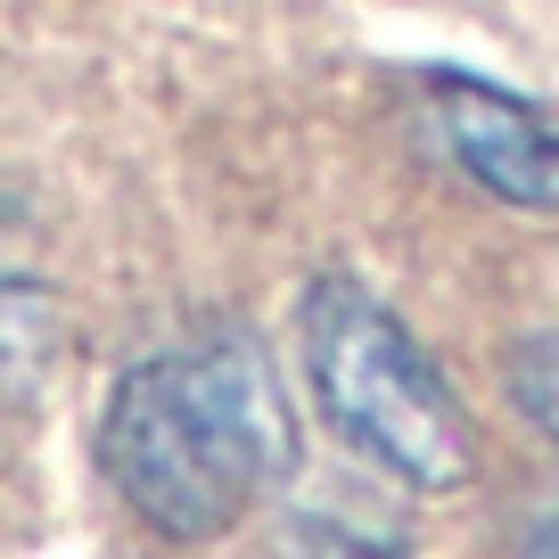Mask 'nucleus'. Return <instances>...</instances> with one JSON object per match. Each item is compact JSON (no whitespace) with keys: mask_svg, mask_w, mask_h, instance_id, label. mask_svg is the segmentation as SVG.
Instances as JSON below:
<instances>
[{"mask_svg":"<svg viewBox=\"0 0 559 559\" xmlns=\"http://www.w3.org/2000/svg\"><path fill=\"white\" fill-rule=\"evenodd\" d=\"M419 99H428L444 157L486 198H502L510 214H559V123L535 99L486 83V74H461V67H428Z\"/></svg>","mask_w":559,"mask_h":559,"instance_id":"obj_3","label":"nucleus"},{"mask_svg":"<svg viewBox=\"0 0 559 559\" xmlns=\"http://www.w3.org/2000/svg\"><path fill=\"white\" fill-rule=\"evenodd\" d=\"M510 403H519L526 428L559 453V330L519 337V354H510Z\"/></svg>","mask_w":559,"mask_h":559,"instance_id":"obj_5","label":"nucleus"},{"mask_svg":"<svg viewBox=\"0 0 559 559\" xmlns=\"http://www.w3.org/2000/svg\"><path fill=\"white\" fill-rule=\"evenodd\" d=\"M297 354L337 444L412 493H461L477 477V437L437 354L419 346L362 280L321 272L297 297Z\"/></svg>","mask_w":559,"mask_h":559,"instance_id":"obj_2","label":"nucleus"},{"mask_svg":"<svg viewBox=\"0 0 559 559\" xmlns=\"http://www.w3.org/2000/svg\"><path fill=\"white\" fill-rule=\"evenodd\" d=\"M67 354V297L50 280L0 272V395H34Z\"/></svg>","mask_w":559,"mask_h":559,"instance_id":"obj_4","label":"nucleus"},{"mask_svg":"<svg viewBox=\"0 0 559 559\" xmlns=\"http://www.w3.org/2000/svg\"><path fill=\"white\" fill-rule=\"evenodd\" d=\"M535 559H559V519H551V526H535Z\"/></svg>","mask_w":559,"mask_h":559,"instance_id":"obj_6","label":"nucleus"},{"mask_svg":"<svg viewBox=\"0 0 559 559\" xmlns=\"http://www.w3.org/2000/svg\"><path fill=\"white\" fill-rule=\"evenodd\" d=\"M297 461L280 379L247 337L140 354L99 412L116 502L165 543H223Z\"/></svg>","mask_w":559,"mask_h":559,"instance_id":"obj_1","label":"nucleus"}]
</instances>
